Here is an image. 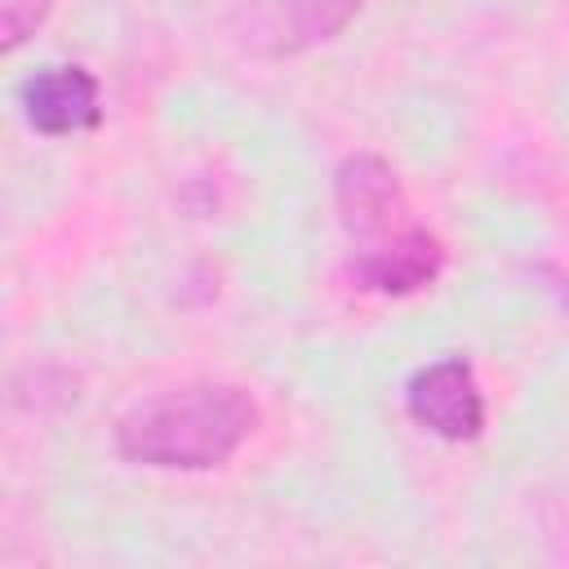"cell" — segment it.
<instances>
[{"label":"cell","mask_w":569,"mask_h":569,"mask_svg":"<svg viewBox=\"0 0 569 569\" xmlns=\"http://www.w3.org/2000/svg\"><path fill=\"white\" fill-rule=\"evenodd\" d=\"M258 427V405L227 382H196L120 413L116 449L142 467L204 471L227 462Z\"/></svg>","instance_id":"cell-1"},{"label":"cell","mask_w":569,"mask_h":569,"mask_svg":"<svg viewBox=\"0 0 569 569\" xmlns=\"http://www.w3.org/2000/svg\"><path fill=\"white\" fill-rule=\"evenodd\" d=\"M333 204L342 231L365 249L409 227V204L396 169L382 156H347L333 178Z\"/></svg>","instance_id":"cell-2"},{"label":"cell","mask_w":569,"mask_h":569,"mask_svg":"<svg viewBox=\"0 0 569 569\" xmlns=\"http://www.w3.org/2000/svg\"><path fill=\"white\" fill-rule=\"evenodd\" d=\"M405 405L418 427L440 440H476L485 427V396L467 360H436L409 378Z\"/></svg>","instance_id":"cell-3"},{"label":"cell","mask_w":569,"mask_h":569,"mask_svg":"<svg viewBox=\"0 0 569 569\" xmlns=\"http://www.w3.org/2000/svg\"><path fill=\"white\" fill-rule=\"evenodd\" d=\"M360 0H258L244 13V44L258 53H298L338 36Z\"/></svg>","instance_id":"cell-4"},{"label":"cell","mask_w":569,"mask_h":569,"mask_svg":"<svg viewBox=\"0 0 569 569\" xmlns=\"http://www.w3.org/2000/svg\"><path fill=\"white\" fill-rule=\"evenodd\" d=\"M440 267H445V249L418 222H409L405 231H396V236H387L378 244L356 249V258H351L356 284L369 289V293H391V298L431 284L440 276Z\"/></svg>","instance_id":"cell-5"},{"label":"cell","mask_w":569,"mask_h":569,"mask_svg":"<svg viewBox=\"0 0 569 569\" xmlns=\"http://www.w3.org/2000/svg\"><path fill=\"white\" fill-rule=\"evenodd\" d=\"M22 111L40 133H80L102 120L98 80L84 67H44L22 84Z\"/></svg>","instance_id":"cell-6"},{"label":"cell","mask_w":569,"mask_h":569,"mask_svg":"<svg viewBox=\"0 0 569 569\" xmlns=\"http://www.w3.org/2000/svg\"><path fill=\"white\" fill-rule=\"evenodd\" d=\"M53 0H0V18H4V49L22 44L27 31H36L44 22Z\"/></svg>","instance_id":"cell-7"}]
</instances>
